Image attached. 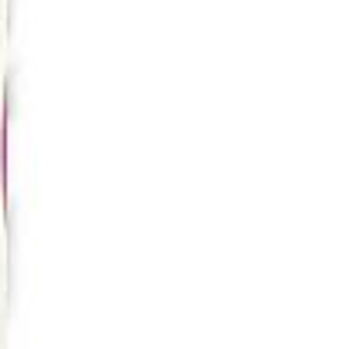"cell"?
Listing matches in <instances>:
<instances>
[]
</instances>
